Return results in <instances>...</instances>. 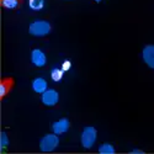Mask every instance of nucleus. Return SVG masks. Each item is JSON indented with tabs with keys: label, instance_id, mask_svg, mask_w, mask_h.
<instances>
[{
	"label": "nucleus",
	"instance_id": "obj_1",
	"mask_svg": "<svg viewBox=\"0 0 154 154\" xmlns=\"http://www.w3.org/2000/svg\"><path fill=\"white\" fill-rule=\"evenodd\" d=\"M29 32L32 36H37V37L46 36L51 32V25L47 21H35L30 25Z\"/></svg>",
	"mask_w": 154,
	"mask_h": 154
},
{
	"label": "nucleus",
	"instance_id": "obj_2",
	"mask_svg": "<svg viewBox=\"0 0 154 154\" xmlns=\"http://www.w3.org/2000/svg\"><path fill=\"white\" fill-rule=\"evenodd\" d=\"M96 130L94 127H85L82 133V144L84 148H91L96 140Z\"/></svg>",
	"mask_w": 154,
	"mask_h": 154
},
{
	"label": "nucleus",
	"instance_id": "obj_3",
	"mask_svg": "<svg viewBox=\"0 0 154 154\" xmlns=\"http://www.w3.org/2000/svg\"><path fill=\"white\" fill-rule=\"evenodd\" d=\"M59 138L57 137V134H47L41 139L40 148L42 152H52L57 148Z\"/></svg>",
	"mask_w": 154,
	"mask_h": 154
},
{
	"label": "nucleus",
	"instance_id": "obj_4",
	"mask_svg": "<svg viewBox=\"0 0 154 154\" xmlns=\"http://www.w3.org/2000/svg\"><path fill=\"white\" fill-rule=\"evenodd\" d=\"M14 85H15V80L11 76L2 79V82H0V100H3L12 90Z\"/></svg>",
	"mask_w": 154,
	"mask_h": 154
},
{
	"label": "nucleus",
	"instance_id": "obj_5",
	"mask_svg": "<svg viewBox=\"0 0 154 154\" xmlns=\"http://www.w3.org/2000/svg\"><path fill=\"white\" fill-rule=\"evenodd\" d=\"M58 93L53 89H47V90L42 94V102L46 106H54L58 102Z\"/></svg>",
	"mask_w": 154,
	"mask_h": 154
},
{
	"label": "nucleus",
	"instance_id": "obj_6",
	"mask_svg": "<svg viewBox=\"0 0 154 154\" xmlns=\"http://www.w3.org/2000/svg\"><path fill=\"white\" fill-rule=\"evenodd\" d=\"M142 56H143V59H144L147 66L154 69V46L153 45L146 46L143 48Z\"/></svg>",
	"mask_w": 154,
	"mask_h": 154
},
{
	"label": "nucleus",
	"instance_id": "obj_7",
	"mask_svg": "<svg viewBox=\"0 0 154 154\" xmlns=\"http://www.w3.org/2000/svg\"><path fill=\"white\" fill-rule=\"evenodd\" d=\"M31 60L36 67H43L46 64V56L41 49H33L31 53Z\"/></svg>",
	"mask_w": 154,
	"mask_h": 154
},
{
	"label": "nucleus",
	"instance_id": "obj_8",
	"mask_svg": "<svg viewBox=\"0 0 154 154\" xmlns=\"http://www.w3.org/2000/svg\"><path fill=\"white\" fill-rule=\"evenodd\" d=\"M52 128H53V132L56 134H62V133L68 131V128H69V121L67 119H62V120L54 122L53 126H52Z\"/></svg>",
	"mask_w": 154,
	"mask_h": 154
},
{
	"label": "nucleus",
	"instance_id": "obj_9",
	"mask_svg": "<svg viewBox=\"0 0 154 154\" xmlns=\"http://www.w3.org/2000/svg\"><path fill=\"white\" fill-rule=\"evenodd\" d=\"M32 89L38 94H43L47 90V82L42 78H36L32 82Z\"/></svg>",
	"mask_w": 154,
	"mask_h": 154
},
{
	"label": "nucleus",
	"instance_id": "obj_10",
	"mask_svg": "<svg viewBox=\"0 0 154 154\" xmlns=\"http://www.w3.org/2000/svg\"><path fill=\"white\" fill-rule=\"evenodd\" d=\"M22 0H0V4L5 9H15Z\"/></svg>",
	"mask_w": 154,
	"mask_h": 154
},
{
	"label": "nucleus",
	"instance_id": "obj_11",
	"mask_svg": "<svg viewBox=\"0 0 154 154\" xmlns=\"http://www.w3.org/2000/svg\"><path fill=\"white\" fill-rule=\"evenodd\" d=\"M29 4L32 10H41L45 5V2L43 0H30Z\"/></svg>",
	"mask_w": 154,
	"mask_h": 154
},
{
	"label": "nucleus",
	"instance_id": "obj_12",
	"mask_svg": "<svg viewBox=\"0 0 154 154\" xmlns=\"http://www.w3.org/2000/svg\"><path fill=\"white\" fill-rule=\"evenodd\" d=\"M51 76H52V79L54 82H59L62 79V76H63V70L62 69H53L52 70V74H51Z\"/></svg>",
	"mask_w": 154,
	"mask_h": 154
},
{
	"label": "nucleus",
	"instance_id": "obj_13",
	"mask_svg": "<svg viewBox=\"0 0 154 154\" xmlns=\"http://www.w3.org/2000/svg\"><path fill=\"white\" fill-rule=\"evenodd\" d=\"M99 152L100 153H113L115 152V148L111 146V144H109V143H105V144H102L100 148H99Z\"/></svg>",
	"mask_w": 154,
	"mask_h": 154
},
{
	"label": "nucleus",
	"instance_id": "obj_14",
	"mask_svg": "<svg viewBox=\"0 0 154 154\" xmlns=\"http://www.w3.org/2000/svg\"><path fill=\"white\" fill-rule=\"evenodd\" d=\"M2 150H5V148H6V146L9 144V139H8V136H6V133L5 132H3L2 133Z\"/></svg>",
	"mask_w": 154,
	"mask_h": 154
},
{
	"label": "nucleus",
	"instance_id": "obj_15",
	"mask_svg": "<svg viewBox=\"0 0 154 154\" xmlns=\"http://www.w3.org/2000/svg\"><path fill=\"white\" fill-rule=\"evenodd\" d=\"M95 2H96V3H100V2H101V0H95Z\"/></svg>",
	"mask_w": 154,
	"mask_h": 154
}]
</instances>
